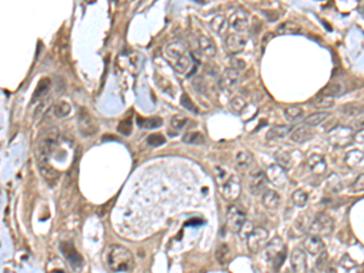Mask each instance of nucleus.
Segmentation results:
<instances>
[{"label": "nucleus", "mask_w": 364, "mask_h": 273, "mask_svg": "<svg viewBox=\"0 0 364 273\" xmlns=\"http://www.w3.org/2000/svg\"><path fill=\"white\" fill-rule=\"evenodd\" d=\"M107 263L113 273H128L135 262L130 250L122 245H112L107 252Z\"/></svg>", "instance_id": "obj_1"}, {"label": "nucleus", "mask_w": 364, "mask_h": 273, "mask_svg": "<svg viewBox=\"0 0 364 273\" xmlns=\"http://www.w3.org/2000/svg\"><path fill=\"white\" fill-rule=\"evenodd\" d=\"M165 59L179 73H186L191 67V56L187 49L180 42H174L166 45L164 50Z\"/></svg>", "instance_id": "obj_2"}, {"label": "nucleus", "mask_w": 364, "mask_h": 273, "mask_svg": "<svg viewBox=\"0 0 364 273\" xmlns=\"http://www.w3.org/2000/svg\"><path fill=\"white\" fill-rule=\"evenodd\" d=\"M59 143V130L51 126L40 137L38 145V163H48L49 157L53 154Z\"/></svg>", "instance_id": "obj_3"}, {"label": "nucleus", "mask_w": 364, "mask_h": 273, "mask_svg": "<svg viewBox=\"0 0 364 273\" xmlns=\"http://www.w3.org/2000/svg\"><path fill=\"white\" fill-rule=\"evenodd\" d=\"M268 244V231L261 226L253 227L246 235V245L253 254H257Z\"/></svg>", "instance_id": "obj_4"}, {"label": "nucleus", "mask_w": 364, "mask_h": 273, "mask_svg": "<svg viewBox=\"0 0 364 273\" xmlns=\"http://www.w3.org/2000/svg\"><path fill=\"white\" fill-rule=\"evenodd\" d=\"M286 254V246L283 243L282 238L274 237L271 242L266 245V256L269 261L274 263V268L279 269L283 265Z\"/></svg>", "instance_id": "obj_5"}, {"label": "nucleus", "mask_w": 364, "mask_h": 273, "mask_svg": "<svg viewBox=\"0 0 364 273\" xmlns=\"http://www.w3.org/2000/svg\"><path fill=\"white\" fill-rule=\"evenodd\" d=\"M354 133L353 129L349 126H336L328 133V140L334 147L342 148L348 146L353 141Z\"/></svg>", "instance_id": "obj_6"}, {"label": "nucleus", "mask_w": 364, "mask_h": 273, "mask_svg": "<svg viewBox=\"0 0 364 273\" xmlns=\"http://www.w3.org/2000/svg\"><path fill=\"white\" fill-rule=\"evenodd\" d=\"M332 229H334V220L325 212H319L309 225L308 232L309 234L323 237V235L330 234Z\"/></svg>", "instance_id": "obj_7"}, {"label": "nucleus", "mask_w": 364, "mask_h": 273, "mask_svg": "<svg viewBox=\"0 0 364 273\" xmlns=\"http://www.w3.org/2000/svg\"><path fill=\"white\" fill-rule=\"evenodd\" d=\"M246 223V215L245 212L239 208V206L231 205L227 209V214H226V225L227 228L230 229L233 233L239 234L242 232L243 227Z\"/></svg>", "instance_id": "obj_8"}, {"label": "nucleus", "mask_w": 364, "mask_h": 273, "mask_svg": "<svg viewBox=\"0 0 364 273\" xmlns=\"http://www.w3.org/2000/svg\"><path fill=\"white\" fill-rule=\"evenodd\" d=\"M78 128L80 134L85 137L93 136L99 130L95 118L91 116L85 107H80L78 111Z\"/></svg>", "instance_id": "obj_9"}, {"label": "nucleus", "mask_w": 364, "mask_h": 273, "mask_svg": "<svg viewBox=\"0 0 364 273\" xmlns=\"http://www.w3.org/2000/svg\"><path fill=\"white\" fill-rule=\"evenodd\" d=\"M242 192V185L240 181L236 175H231L226 179L225 182L220 185V193H221L222 198L227 202H233V200L238 199Z\"/></svg>", "instance_id": "obj_10"}, {"label": "nucleus", "mask_w": 364, "mask_h": 273, "mask_svg": "<svg viewBox=\"0 0 364 273\" xmlns=\"http://www.w3.org/2000/svg\"><path fill=\"white\" fill-rule=\"evenodd\" d=\"M267 176L266 172H263L260 168H254L253 170L249 172L248 176V185L250 189L251 194L260 195L266 191L267 186Z\"/></svg>", "instance_id": "obj_11"}, {"label": "nucleus", "mask_w": 364, "mask_h": 273, "mask_svg": "<svg viewBox=\"0 0 364 273\" xmlns=\"http://www.w3.org/2000/svg\"><path fill=\"white\" fill-rule=\"evenodd\" d=\"M239 80H240V74L239 72L233 70V68H227L220 77V86L225 93L231 94L233 93L234 90L237 89L238 84H239Z\"/></svg>", "instance_id": "obj_12"}, {"label": "nucleus", "mask_w": 364, "mask_h": 273, "mask_svg": "<svg viewBox=\"0 0 364 273\" xmlns=\"http://www.w3.org/2000/svg\"><path fill=\"white\" fill-rule=\"evenodd\" d=\"M267 180L277 188H284L288 183V176L283 168H280L278 164H272L268 166L267 172H266Z\"/></svg>", "instance_id": "obj_13"}, {"label": "nucleus", "mask_w": 364, "mask_h": 273, "mask_svg": "<svg viewBox=\"0 0 364 273\" xmlns=\"http://www.w3.org/2000/svg\"><path fill=\"white\" fill-rule=\"evenodd\" d=\"M246 45V38L240 33L228 34L225 40V47L228 54L237 55L244 50Z\"/></svg>", "instance_id": "obj_14"}, {"label": "nucleus", "mask_w": 364, "mask_h": 273, "mask_svg": "<svg viewBox=\"0 0 364 273\" xmlns=\"http://www.w3.org/2000/svg\"><path fill=\"white\" fill-rule=\"evenodd\" d=\"M290 263L294 273L307 272V257H306V252L302 249H293L290 254Z\"/></svg>", "instance_id": "obj_15"}, {"label": "nucleus", "mask_w": 364, "mask_h": 273, "mask_svg": "<svg viewBox=\"0 0 364 273\" xmlns=\"http://www.w3.org/2000/svg\"><path fill=\"white\" fill-rule=\"evenodd\" d=\"M308 170L316 176H323L328 169V164H326L325 158L322 154H312L308 157L307 162H306Z\"/></svg>", "instance_id": "obj_16"}, {"label": "nucleus", "mask_w": 364, "mask_h": 273, "mask_svg": "<svg viewBox=\"0 0 364 273\" xmlns=\"http://www.w3.org/2000/svg\"><path fill=\"white\" fill-rule=\"evenodd\" d=\"M303 246H305L306 251H307L308 254L313 255V256H319V255L325 250L322 237H318V235L314 234H308L307 237L305 238V240H303Z\"/></svg>", "instance_id": "obj_17"}, {"label": "nucleus", "mask_w": 364, "mask_h": 273, "mask_svg": "<svg viewBox=\"0 0 364 273\" xmlns=\"http://www.w3.org/2000/svg\"><path fill=\"white\" fill-rule=\"evenodd\" d=\"M343 162L352 170H360L364 168V152L360 149H351L346 153Z\"/></svg>", "instance_id": "obj_18"}, {"label": "nucleus", "mask_w": 364, "mask_h": 273, "mask_svg": "<svg viewBox=\"0 0 364 273\" xmlns=\"http://www.w3.org/2000/svg\"><path fill=\"white\" fill-rule=\"evenodd\" d=\"M61 251L64 252V255L70 261V263L72 265V267H76V268H79V267L83 266L84 263V260L83 257L80 256L79 252L77 251L76 248L72 243H62L61 244Z\"/></svg>", "instance_id": "obj_19"}, {"label": "nucleus", "mask_w": 364, "mask_h": 273, "mask_svg": "<svg viewBox=\"0 0 364 273\" xmlns=\"http://www.w3.org/2000/svg\"><path fill=\"white\" fill-rule=\"evenodd\" d=\"M248 25H249V14L246 13V11L239 9V10L234 11V13L232 14L230 19V26L236 31V33L245 31Z\"/></svg>", "instance_id": "obj_20"}, {"label": "nucleus", "mask_w": 364, "mask_h": 273, "mask_svg": "<svg viewBox=\"0 0 364 273\" xmlns=\"http://www.w3.org/2000/svg\"><path fill=\"white\" fill-rule=\"evenodd\" d=\"M289 136H290V140L294 143H303L313 137V131L308 125L297 126V128L293 129V131H291Z\"/></svg>", "instance_id": "obj_21"}, {"label": "nucleus", "mask_w": 364, "mask_h": 273, "mask_svg": "<svg viewBox=\"0 0 364 273\" xmlns=\"http://www.w3.org/2000/svg\"><path fill=\"white\" fill-rule=\"evenodd\" d=\"M262 205L265 206L266 209H269V210H274L279 206L280 204V195L278 194V192L273 191V189H266L262 193L261 197Z\"/></svg>", "instance_id": "obj_22"}, {"label": "nucleus", "mask_w": 364, "mask_h": 273, "mask_svg": "<svg viewBox=\"0 0 364 273\" xmlns=\"http://www.w3.org/2000/svg\"><path fill=\"white\" fill-rule=\"evenodd\" d=\"M198 48L204 56L206 57H214L216 55V45H215L214 40L206 36H199L198 37Z\"/></svg>", "instance_id": "obj_23"}, {"label": "nucleus", "mask_w": 364, "mask_h": 273, "mask_svg": "<svg viewBox=\"0 0 364 273\" xmlns=\"http://www.w3.org/2000/svg\"><path fill=\"white\" fill-rule=\"evenodd\" d=\"M293 126L290 125H276L273 128H271L266 134V137L267 140H280L284 139V137L290 135L291 131H293Z\"/></svg>", "instance_id": "obj_24"}, {"label": "nucleus", "mask_w": 364, "mask_h": 273, "mask_svg": "<svg viewBox=\"0 0 364 273\" xmlns=\"http://www.w3.org/2000/svg\"><path fill=\"white\" fill-rule=\"evenodd\" d=\"M38 164H39V170L42 172L43 177L47 180L49 185L55 186L60 176L59 172H57L54 168H51L48 163H38Z\"/></svg>", "instance_id": "obj_25"}, {"label": "nucleus", "mask_w": 364, "mask_h": 273, "mask_svg": "<svg viewBox=\"0 0 364 273\" xmlns=\"http://www.w3.org/2000/svg\"><path fill=\"white\" fill-rule=\"evenodd\" d=\"M215 257H216L217 262L220 265H227L231 261L232 254H231V248L227 243H221L216 248V251H215Z\"/></svg>", "instance_id": "obj_26"}, {"label": "nucleus", "mask_w": 364, "mask_h": 273, "mask_svg": "<svg viewBox=\"0 0 364 273\" xmlns=\"http://www.w3.org/2000/svg\"><path fill=\"white\" fill-rule=\"evenodd\" d=\"M136 123L140 128L146 129V130H153V129H158L163 125L162 118L159 117H152V118L139 117L136 119Z\"/></svg>", "instance_id": "obj_27"}, {"label": "nucleus", "mask_w": 364, "mask_h": 273, "mask_svg": "<svg viewBox=\"0 0 364 273\" xmlns=\"http://www.w3.org/2000/svg\"><path fill=\"white\" fill-rule=\"evenodd\" d=\"M210 27L215 33H217L219 36H222L228 28V20L226 19L225 15H216L211 20Z\"/></svg>", "instance_id": "obj_28"}, {"label": "nucleus", "mask_w": 364, "mask_h": 273, "mask_svg": "<svg viewBox=\"0 0 364 273\" xmlns=\"http://www.w3.org/2000/svg\"><path fill=\"white\" fill-rule=\"evenodd\" d=\"M273 158L278 165L284 169V170L285 169H290L291 165H293V160H291L290 154L286 151H283V149H278V151L274 152Z\"/></svg>", "instance_id": "obj_29"}, {"label": "nucleus", "mask_w": 364, "mask_h": 273, "mask_svg": "<svg viewBox=\"0 0 364 273\" xmlns=\"http://www.w3.org/2000/svg\"><path fill=\"white\" fill-rule=\"evenodd\" d=\"M50 86H51V80L50 79H49V78L40 79L38 85H37V89L34 90V94L32 96V102H37L38 100L42 99V97H44L45 95L48 94Z\"/></svg>", "instance_id": "obj_30"}, {"label": "nucleus", "mask_w": 364, "mask_h": 273, "mask_svg": "<svg viewBox=\"0 0 364 273\" xmlns=\"http://www.w3.org/2000/svg\"><path fill=\"white\" fill-rule=\"evenodd\" d=\"M301 33V27L293 21L283 22L278 26L277 34L278 36H284V34H299Z\"/></svg>", "instance_id": "obj_31"}, {"label": "nucleus", "mask_w": 364, "mask_h": 273, "mask_svg": "<svg viewBox=\"0 0 364 273\" xmlns=\"http://www.w3.org/2000/svg\"><path fill=\"white\" fill-rule=\"evenodd\" d=\"M330 116L331 114L329 113V112H325V111L317 112V113L311 114V116H308L307 118H306L305 124L308 126H317V125L322 124L323 122H325V120L328 119Z\"/></svg>", "instance_id": "obj_32"}, {"label": "nucleus", "mask_w": 364, "mask_h": 273, "mask_svg": "<svg viewBox=\"0 0 364 273\" xmlns=\"http://www.w3.org/2000/svg\"><path fill=\"white\" fill-rule=\"evenodd\" d=\"M253 162H254V157L249 151H240L237 153L236 163L238 168L245 169L248 168V166H250Z\"/></svg>", "instance_id": "obj_33"}, {"label": "nucleus", "mask_w": 364, "mask_h": 273, "mask_svg": "<svg viewBox=\"0 0 364 273\" xmlns=\"http://www.w3.org/2000/svg\"><path fill=\"white\" fill-rule=\"evenodd\" d=\"M291 202L297 208H303L308 203V193L303 189H296L291 194Z\"/></svg>", "instance_id": "obj_34"}, {"label": "nucleus", "mask_w": 364, "mask_h": 273, "mask_svg": "<svg viewBox=\"0 0 364 273\" xmlns=\"http://www.w3.org/2000/svg\"><path fill=\"white\" fill-rule=\"evenodd\" d=\"M284 116L289 122H295L303 116V109L299 106H289L284 109Z\"/></svg>", "instance_id": "obj_35"}, {"label": "nucleus", "mask_w": 364, "mask_h": 273, "mask_svg": "<svg viewBox=\"0 0 364 273\" xmlns=\"http://www.w3.org/2000/svg\"><path fill=\"white\" fill-rule=\"evenodd\" d=\"M334 100H332V97H328V96H323V95H320L319 97H317V99H314V101L312 102V106H313L314 108H318V109H326V108H330L334 106Z\"/></svg>", "instance_id": "obj_36"}, {"label": "nucleus", "mask_w": 364, "mask_h": 273, "mask_svg": "<svg viewBox=\"0 0 364 273\" xmlns=\"http://www.w3.org/2000/svg\"><path fill=\"white\" fill-rule=\"evenodd\" d=\"M183 142L190 143V145H202L204 143V136L203 134L198 133V131H191V133H187L183 136Z\"/></svg>", "instance_id": "obj_37"}, {"label": "nucleus", "mask_w": 364, "mask_h": 273, "mask_svg": "<svg viewBox=\"0 0 364 273\" xmlns=\"http://www.w3.org/2000/svg\"><path fill=\"white\" fill-rule=\"evenodd\" d=\"M325 185L326 188H328L330 192H332V193H336V192H339L341 189V181L336 174H331L330 176L326 179Z\"/></svg>", "instance_id": "obj_38"}, {"label": "nucleus", "mask_w": 364, "mask_h": 273, "mask_svg": "<svg viewBox=\"0 0 364 273\" xmlns=\"http://www.w3.org/2000/svg\"><path fill=\"white\" fill-rule=\"evenodd\" d=\"M71 109L72 108H71L70 103H67L65 101H61V102H59L55 106L54 113H55V116L57 118H65V117H67L68 114L71 113Z\"/></svg>", "instance_id": "obj_39"}, {"label": "nucleus", "mask_w": 364, "mask_h": 273, "mask_svg": "<svg viewBox=\"0 0 364 273\" xmlns=\"http://www.w3.org/2000/svg\"><path fill=\"white\" fill-rule=\"evenodd\" d=\"M170 123H171V126H173L174 130L180 131L185 128L186 124H187L188 119L185 116H182V114H176V116H174L173 118H171Z\"/></svg>", "instance_id": "obj_40"}, {"label": "nucleus", "mask_w": 364, "mask_h": 273, "mask_svg": "<svg viewBox=\"0 0 364 273\" xmlns=\"http://www.w3.org/2000/svg\"><path fill=\"white\" fill-rule=\"evenodd\" d=\"M246 106V101L242 96H236L231 100V107L236 113H242Z\"/></svg>", "instance_id": "obj_41"}, {"label": "nucleus", "mask_w": 364, "mask_h": 273, "mask_svg": "<svg viewBox=\"0 0 364 273\" xmlns=\"http://www.w3.org/2000/svg\"><path fill=\"white\" fill-rule=\"evenodd\" d=\"M118 131L120 134L125 135V136H128V135L131 134V131H133V123H131V118H127V119L122 120V122L119 123Z\"/></svg>", "instance_id": "obj_42"}, {"label": "nucleus", "mask_w": 364, "mask_h": 273, "mask_svg": "<svg viewBox=\"0 0 364 273\" xmlns=\"http://www.w3.org/2000/svg\"><path fill=\"white\" fill-rule=\"evenodd\" d=\"M147 143L152 147H159V146L164 145L165 137L160 134H153L147 137Z\"/></svg>", "instance_id": "obj_43"}, {"label": "nucleus", "mask_w": 364, "mask_h": 273, "mask_svg": "<svg viewBox=\"0 0 364 273\" xmlns=\"http://www.w3.org/2000/svg\"><path fill=\"white\" fill-rule=\"evenodd\" d=\"M340 93H341V86L339 84H330L326 86V88H324V90H322L320 95L328 97H334L337 96Z\"/></svg>", "instance_id": "obj_44"}, {"label": "nucleus", "mask_w": 364, "mask_h": 273, "mask_svg": "<svg viewBox=\"0 0 364 273\" xmlns=\"http://www.w3.org/2000/svg\"><path fill=\"white\" fill-rule=\"evenodd\" d=\"M180 102H181V106L183 108L188 109V111L193 112V113H198V109H197L196 105H194L193 101H192L190 97H188L187 94H182Z\"/></svg>", "instance_id": "obj_45"}, {"label": "nucleus", "mask_w": 364, "mask_h": 273, "mask_svg": "<svg viewBox=\"0 0 364 273\" xmlns=\"http://www.w3.org/2000/svg\"><path fill=\"white\" fill-rule=\"evenodd\" d=\"M349 191L353 192V193H359V192H364V174H360L359 176L357 177L356 181L353 182V185L349 187Z\"/></svg>", "instance_id": "obj_46"}, {"label": "nucleus", "mask_w": 364, "mask_h": 273, "mask_svg": "<svg viewBox=\"0 0 364 273\" xmlns=\"http://www.w3.org/2000/svg\"><path fill=\"white\" fill-rule=\"evenodd\" d=\"M231 66H232V68H233V70L240 72V71L245 70L246 65H245V62L243 61L242 59H233L231 61Z\"/></svg>", "instance_id": "obj_47"}, {"label": "nucleus", "mask_w": 364, "mask_h": 273, "mask_svg": "<svg viewBox=\"0 0 364 273\" xmlns=\"http://www.w3.org/2000/svg\"><path fill=\"white\" fill-rule=\"evenodd\" d=\"M193 86L197 89V90L200 91V93H204L205 88H206V84H205L204 79H203V78H196L193 80Z\"/></svg>", "instance_id": "obj_48"}, {"label": "nucleus", "mask_w": 364, "mask_h": 273, "mask_svg": "<svg viewBox=\"0 0 364 273\" xmlns=\"http://www.w3.org/2000/svg\"><path fill=\"white\" fill-rule=\"evenodd\" d=\"M353 141H356L358 143H364V129H360L358 130L356 134H354Z\"/></svg>", "instance_id": "obj_49"}, {"label": "nucleus", "mask_w": 364, "mask_h": 273, "mask_svg": "<svg viewBox=\"0 0 364 273\" xmlns=\"http://www.w3.org/2000/svg\"><path fill=\"white\" fill-rule=\"evenodd\" d=\"M353 128H364V118L363 117H356L353 120ZM352 128V129H353Z\"/></svg>", "instance_id": "obj_50"}]
</instances>
